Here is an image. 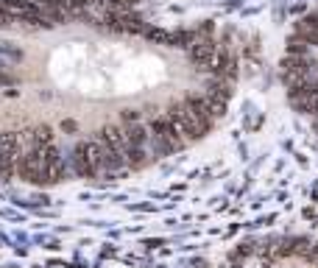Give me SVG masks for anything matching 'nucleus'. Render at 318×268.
<instances>
[{
	"mask_svg": "<svg viewBox=\"0 0 318 268\" xmlns=\"http://www.w3.org/2000/svg\"><path fill=\"white\" fill-rule=\"evenodd\" d=\"M234 268H318V249L299 243L257 246L246 251Z\"/></svg>",
	"mask_w": 318,
	"mask_h": 268,
	"instance_id": "obj_2",
	"label": "nucleus"
},
{
	"mask_svg": "<svg viewBox=\"0 0 318 268\" xmlns=\"http://www.w3.org/2000/svg\"><path fill=\"white\" fill-rule=\"evenodd\" d=\"M145 0H117L101 45H67L61 73L0 61V179L78 182L145 168L224 118L232 92L176 87L165 70H129L151 45L193 48L215 28H165Z\"/></svg>",
	"mask_w": 318,
	"mask_h": 268,
	"instance_id": "obj_1",
	"label": "nucleus"
}]
</instances>
